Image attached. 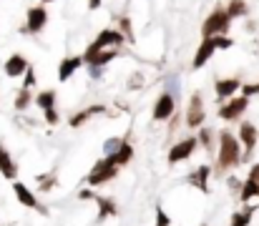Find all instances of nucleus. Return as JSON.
Masks as SVG:
<instances>
[{
    "mask_svg": "<svg viewBox=\"0 0 259 226\" xmlns=\"http://www.w3.org/2000/svg\"><path fill=\"white\" fill-rule=\"evenodd\" d=\"M33 101H35V96H33V90H31V88H18L16 101H13V108H16L18 113H23V111H25Z\"/></svg>",
    "mask_w": 259,
    "mask_h": 226,
    "instance_id": "nucleus-24",
    "label": "nucleus"
},
{
    "mask_svg": "<svg viewBox=\"0 0 259 226\" xmlns=\"http://www.w3.org/2000/svg\"><path fill=\"white\" fill-rule=\"evenodd\" d=\"M116 58H119L116 48H106V51H98V53H93L88 58H83V63L86 66H93V68H106L111 60H116Z\"/></svg>",
    "mask_w": 259,
    "mask_h": 226,
    "instance_id": "nucleus-20",
    "label": "nucleus"
},
{
    "mask_svg": "<svg viewBox=\"0 0 259 226\" xmlns=\"http://www.w3.org/2000/svg\"><path fill=\"white\" fill-rule=\"evenodd\" d=\"M247 108H249V98H247V96H234V98H229V101H224V103L219 105L217 116H219L222 121H239Z\"/></svg>",
    "mask_w": 259,
    "mask_h": 226,
    "instance_id": "nucleus-8",
    "label": "nucleus"
},
{
    "mask_svg": "<svg viewBox=\"0 0 259 226\" xmlns=\"http://www.w3.org/2000/svg\"><path fill=\"white\" fill-rule=\"evenodd\" d=\"M199 148V141H196V136H186V139L176 141L174 146L169 148V166H176V163H184V161H189L194 156V151Z\"/></svg>",
    "mask_w": 259,
    "mask_h": 226,
    "instance_id": "nucleus-7",
    "label": "nucleus"
},
{
    "mask_svg": "<svg viewBox=\"0 0 259 226\" xmlns=\"http://www.w3.org/2000/svg\"><path fill=\"white\" fill-rule=\"evenodd\" d=\"M204 121H207V111H204V96L199 93H191V98H189V105H186V113H184V123L189 126V128H194V131H199L201 126H204Z\"/></svg>",
    "mask_w": 259,
    "mask_h": 226,
    "instance_id": "nucleus-6",
    "label": "nucleus"
},
{
    "mask_svg": "<svg viewBox=\"0 0 259 226\" xmlns=\"http://www.w3.org/2000/svg\"><path fill=\"white\" fill-rule=\"evenodd\" d=\"M88 75H91L93 81H101V78H104V68H93V66H88Z\"/></svg>",
    "mask_w": 259,
    "mask_h": 226,
    "instance_id": "nucleus-38",
    "label": "nucleus"
},
{
    "mask_svg": "<svg viewBox=\"0 0 259 226\" xmlns=\"http://www.w3.org/2000/svg\"><path fill=\"white\" fill-rule=\"evenodd\" d=\"M247 178H252V181H257V184H259V163H252L249 166V176Z\"/></svg>",
    "mask_w": 259,
    "mask_h": 226,
    "instance_id": "nucleus-39",
    "label": "nucleus"
},
{
    "mask_svg": "<svg viewBox=\"0 0 259 226\" xmlns=\"http://www.w3.org/2000/svg\"><path fill=\"white\" fill-rule=\"evenodd\" d=\"M121 141H123V139H119V136L106 139V141H104V156H113V154H116L119 146H121Z\"/></svg>",
    "mask_w": 259,
    "mask_h": 226,
    "instance_id": "nucleus-30",
    "label": "nucleus"
},
{
    "mask_svg": "<svg viewBox=\"0 0 259 226\" xmlns=\"http://www.w3.org/2000/svg\"><path fill=\"white\" fill-rule=\"evenodd\" d=\"M226 13H229V18H247L249 15V5H247V0H229V5H226Z\"/></svg>",
    "mask_w": 259,
    "mask_h": 226,
    "instance_id": "nucleus-27",
    "label": "nucleus"
},
{
    "mask_svg": "<svg viewBox=\"0 0 259 226\" xmlns=\"http://www.w3.org/2000/svg\"><path fill=\"white\" fill-rule=\"evenodd\" d=\"M254 211H257V206L244 204V209H239V211H234V214H232V219H229V226H249Z\"/></svg>",
    "mask_w": 259,
    "mask_h": 226,
    "instance_id": "nucleus-22",
    "label": "nucleus"
},
{
    "mask_svg": "<svg viewBox=\"0 0 259 226\" xmlns=\"http://www.w3.org/2000/svg\"><path fill=\"white\" fill-rule=\"evenodd\" d=\"M46 25H48V8L43 5V3H38L33 8H28L25 25H20V33L23 35H38Z\"/></svg>",
    "mask_w": 259,
    "mask_h": 226,
    "instance_id": "nucleus-4",
    "label": "nucleus"
},
{
    "mask_svg": "<svg viewBox=\"0 0 259 226\" xmlns=\"http://www.w3.org/2000/svg\"><path fill=\"white\" fill-rule=\"evenodd\" d=\"M55 98H58V93L55 90H40V93L35 96V105L40 108L43 113V121H46L48 126H58L61 123V113L55 111Z\"/></svg>",
    "mask_w": 259,
    "mask_h": 226,
    "instance_id": "nucleus-5",
    "label": "nucleus"
},
{
    "mask_svg": "<svg viewBox=\"0 0 259 226\" xmlns=\"http://www.w3.org/2000/svg\"><path fill=\"white\" fill-rule=\"evenodd\" d=\"M156 226H171V216L161 206H156Z\"/></svg>",
    "mask_w": 259,
    "mask_h": 226,
    "instance_id": "nucleus-32",
    "label": "nucleus"
},
{
    "mask_svg": "<svg viewBox=\"0 0 259 226\" xmlns=\"http://www.w3.org/2000/svg\"><path fill=\"white\" fill-rule=\"evenodd\" d=\"M239 90H242V81H239V78H219L217 83H214V93H217V101H219V103L234 98Z\"/></svg>",
    "mask_w": 259,
    "mask_h": 226,
    "instance_id": "nucleus-15",
    "label": "nucleus"
},
{
    "mask_svg": "<svg viewBox=\"0 0 259 226\" xmlns=\"http://www.w3.org/2000/svg\"><path fill=\"white\" fill-rule=\"evenodd\" d=\"M259 196V184L252 178H244V184H242V191H239V201L242 204H249L252 199H257Z\"/></svg>",
    "mask_w": 259,
    "mask_h": 226,
    "instance_id": "nucleus-25",
    "label": "nucleus"
},
{
    "mask_svg": "<svg viewBox=\"0 0 259 226\" xmlns=\"http://www.w3.org/2000/svg\"><path fill=\"white\" fill-rule=\"evenodd\" d=\"M35 181H38V191H43V193H48V191H53L55 186H58V176H55V171L38 174Z\"/></svg>",
    "mask_w": 259,
    "mask_h": 226,
    "instance_id": "nucleus-26",
    "label": "nucleus"
},
{
    "mask_svg": "<svg viewBox=\"0 0 259 226\" xmlns=\"http://www.w3.org/2000/svg\"><path fill=\"white\" fill-rule=\"evenodd\" d=\"M40 3H43V5H48V3H53V0H40Z\"/></svg>",
    "mask_w": 259,
    "mask_h": 226,
    "instance_id": "nucleus-41",
    "label": "nucleus"
},
{
    "mask_svg": "<svg viewBox=\"0 0 259 226\" xmlns=\"http://www.w3.org/2000/svg\"><path fill=\"white\" fill-rule=\"evenodd\" d=\"M214 43H217V51H229V48H234V40L229 38V35H217V38H214Z\"/></svg>",
    "mask_w": 259,
    "mask_h": 226,
    "instance_id": "nucleus-31",
    "label": "nucleus"
},
{
    "mask_svg": "<svg viewBox=\"0 0 259 226\" xmlns=\"http://www.w3.org/2000/svg\"><path fill=\"white\" fill-rule=\"evenodd\" d=\"M214 139H217V136H214V131L207 128V126H201L199 133H196V141H199V146L204 151H214V148H217V146H214Z\"/></svg>",
    "mask_w": 259,
    "mask_h": 226,
    "instance_id": "nucleus-28",
    "label": "nucleus"
},
{
    "mask_svg": "<svg viewBox=\"0 0 259 226\" xmlns=\"http://www.w3.org/2000/svg\"><path fill=\"white\" fill-rule=\"evenodd\" d=\"M126 43V38H123V33L119 28H104L101 33L96 35V40H93V45L98 51H106V48H119V45H123Z\"/></svg>",
    "mask_w": 259,
    "mask_h": 226,
    "instance_id": "nucleus-12",
    "label": "nucleus"
},
{
    "mask_svg": "<svg viewBox=\"0 0 259 226\" xmlns=\"http://www.w3.org/2000/svg\"><path fill=\"white\" fill-rule=\"evenodd\" d=\"M131 158H134V146L123 139V141H121V146H119V151L113 154V161H116L119 169H123L126 163H131Z\"/></svg>",
    "mask_w": 259,
    "mask_h": 226,
    "instance_id": "nucleus-23",
    "label": "nucleus"
},
{
    "mask_svg": "<svg viewBox=\"0 0 259 226\" xmlns=\"http://www.w3.org/2000/svg\"><path fill=\"white\" fill-rule=\"evenodd\" d=\"M119 166H116V161H113V156H104V158H98L96 163H93V169H91V174H88V186H104V184H108V181H113L119 176Z\"/></svg>",
    "mask_w": 259,
    "mask_h": 226,
    "instance_id": "nucleus-3",
    "label": "nucleus"
},
{
    "mask_svg": "<svg viewBox=\"0 0 259 226\" xmlns=\"http://www.w3.org/2000/svg\"><path fill=\"white\" fill-rule=\"evenodd\" d=\"M96 206H98V216H96V221H106L108 216H116L119 214V206H116V201L113 199H108V196H101V193H96Z\"/></svg>",
    "mask_w": 259,
    "mask_h": 226,
    "instance_id": "nucleus-21",
    "label": "nucleus"
},
{
    "mask_svg": "<svg viewBox=\"0 0 259 226\" xmlns=\"http://www.w3.org/2000/svg\"><path fill=\"white\" fill-rule=\"evenodd\" d=\"M229 28H232V18H229L226 8H224V5H217V8H214L207 18H204V23H201V40L217 38V35H226Z\"/></svg>",
    "mask_w": 259,
    "mask_h": 226,
    "instance_id": "nucleus-2",
    "label": "nucleus"
},
{
    "mask_svg": "<svg viewBox=\"0 0 259 226\" xmlns=\"http://www.w3.org/2000/svg\"><path fill=\"white\" fill-rule=\"evenodd\" d=\"M217 163H214V174L217 176H224L226 171L237 169L242 163V156H244V148L239 143V139L232 133V131H219L217 136Z\"/></svg>",
    "mask_w": 259,
    "mask_h": 226,
    "instance_id": "nucleus-1",
    "label": "nucleus"
},
{
    "mask_svg": "<svg viewBox=\"0 0 259 226\" xmlns=\"http://www.w3.org/2000/svg\"><path fill=\"white\" fill-rule=\"evenodd\" d=\"M242 184H244V181H239L237 176H229V178H226V186H229V191L237 193V196H239V191H242Z\"/></svg>",
    "mask_w": 259,
    "mask_h": 226,
    "instance_id": "nucleus-35",
    "label": "nucleus"
},
{
    "mask_svg": "<svg viewBox=\"0 0 259 226\" xmlns=\"http://www.w3.org/2000/svg\"><path fill=\"white\" fill-rule=\"evenodd\" d=\"M179 121H181V113L176 111L174 116H171V118H169V133H174V131L179 128Z\"/></svg>",
    "mask_w": 259,
    "mask_h": 226,
    "instance_id": "nucleus-37",
    "label": "nucleus"
},
{
    "mask_svg": "<svg viewBox=\"0 0 259 226\" xmlns=\"http://www.w3.org/2000/svg\"><path fill=\"white\" fill-rule=\"evenodd\" d=\"M101 113H106V105L104 103H93V105H88V108H83V111H76L68 118V126L70 128H81L83 123H88L93 116H101Z\"/></svg>",
    "mask_w": 259,
    "mask_h": 226,
    "instance_id": "nucleus-17",
    "label": "nucleus"
},
{
    "mask_svg": "<svg viewBox=\"0 0 259 226\" xmlns=\"http://www.w3.org/2000/svg\"><path fill=\"white\" fill-rule=\"evenodd\" d=\"M101 5H104V0H88V10H98Z\"/></svg>",
    "mask_w": 259,
    "mask_h": 226,
    "instance_id": "nucleus-40",
    "label": "nucleus"
},
{
    "mask_svg": "<svg viewBox=\"0 0 259 226\" xmlns=\"http://www.w3.org/2000/svg\"><path fill=\"white\" fill-rule=\"evenodd\" d=\"M174 113H176V96H171L169 90H164V93L156 98V103H154L151 118L156 121V123H164V121H169Z\"/></svg>",
    "mask_w": 259,
    "mask_h": 226,
    "instance_id": "nucleus-10",
    "label": "nucleus"
},
{
    "mask_svg": "<svg viewBox=\"0 0 259 226\" xmlns=\"http://www.w3.org/2000/svg\"><path fill=\"white\" fill-rule=\"evenodd\" d=\"M78 199H81V201H93V199H96V191H91V189H81V191H78Z\"/></svg>",
    "mask_w": 259,
    "mask_h": 226,
    "instance_id": "nucleus-36",
    "label": "nucleus"
},
{
    "mask_svg": "<svg viewBox=\"0 0 259 226\" xmlns=\"http://www.w3.org/2000/svg\"><path fill=\"white\" fill-rule=\"evenodd\" d=\"M119 30L123 33L126 43H134L136 40L134 38V25H131V18H128V15H119Z\"/></svg>",
    "mask_w": 259,
    "mask_h": 226,
    "instance_id": "nucleus-29",
    "label": "nucleus"
},
{
    "mask_svg": "<svg viewBox=\"0 0 259 226\" xmlns=\"http://www.w3.org/2000/svg\"><path fill=\"white\" fill-rule=\"evenodd\" d=\"M242 96H247V98L259 96V83H242Z\"/></svg>",
    "mask_w": 259,
    "mask_h": 226,
    "instance_id": "nucleus-33",
    "label": "nucleus"
},
{
    "mask_svg": "<svg viewBox=\"0 0 259 226\" xmlns=\"http://www.w3.org/2000/svg\"><path fill=\"white\" fill-rule=\"evenodd\" d=\"M35 83H38L35 70H33V68H28V70H25V75H23V88H35Z\"/></svg>",
    "mask_w": 259,
    "mask_h": 226,
    "instance_id": "nucleus-34",
    "label": "nucleus"
},
{
    "mask_svg": "<svg viewBox=\"0 0 259 226\" xmlns=\"http://www.w3.org/2000/svg\"><path fill=\"white\" fill-rule=\"evenodd\" d=\"M237 139L244 148V156L242 161H249V156L254 154V148H257V141H259V131L254 123H249V121H244V123L239 126V133H237Z\"/></svg>",
    "mask_w": 259,
    "mask_h": 226,
    "instance_id": "nucleus-11",
    "label": "nucleus"
},
{
    "mask_svg": "<svg viewBox=\"0 0 259 226\" xmlns=\"http://www.w3.org/2000/svg\"><path fill=\"white\" fill-rule=\"evenodd\" d=\"M28 68H31V63H28V58L23 53H13L3 63V73L8 75V78H23Z\"/></svg>",
    "mask_w": 259,
    "mask_h": 226,
    "instance_id": "nucleus-14",
    "label": "nucleus"
},
{
    "mask_svg": "<svg viewBox=\"0 0 259 226\" xmlns=\"http://www.w3.org/2000/svg\"><path fill=\"white\" fill-rule=\"evenodd\" d=\"M214 174V169L211 166H207V163H201V166H196V169L186 176V184L189 186H194L196 191H204V193H209V176Z\"/></svg>",
    "mask_w": 259,
    "mask_h": 226,
    "instance_id": "nucleus-13",
    "label": "nucleus"
},
{
    "mask_svg": "<svg viewBox=\"0 0 259 226\" xmlns=\"http://www.w3.org/2000/svg\"><path fill=\"white\" fill-rule=\"evenodd\" d=\"M81 66H86V63H83V55H68V58H63L61 63H58V81L73 78V73H76Z\"/></svg>",
    "mask_w": 259,
    "mask_h": 226,
    "instance_id": "nucleus-19",
    "label": "nucleus"
},
{
    "mask_svg": "<svg viewBox=\"0 0 259 226\" xmlns=\"http://www.w3.org/2000/svg\"><path fill=\"white\" fill-rule=\"evenodd\" d=\"M0 174H3V178L8 181H18V163L13 161L10 151L0 143Z\"/></svg>",
    "mask_w": 259,
    "mask_h": 226,
    "instance_id": "nucleus-18",
    "label": "nucleus"
},
{
    "mask_svg": "<svg viewBox=\"0 0 259 226\" xmlns=\"http://www.w3.org/2000/svg\"><path fill=\"white\" fill-rule=\"evenodd\" d=\"M13 193H16V199H18V204H20V206L33 209V211H38V214L48 216V209L38 201V196H35L31 189H28V186L23 184V181H13Z\"/></svg>",
    "mask_w": 259,
    "mask_h": 226,
    "instance_id": "nucleus-9",
    "label": "nucleus"
},
{
    "mask_svg": "<svg viewBox=\"0 0 259 226\" xmlns=\"http://www.w3.org/2000/svg\"><path fill=\"white\" fill-rule=\"evenodd\" d=\"M0 226H3V224H0Z\"/></svg>",
    "mask_w": 259,
    "mask_h": 226,
    "instance_id": "nucleus-42",
    "label": "nucleus"
},
{
    "mask_svg": "<svg viewBox=\"0 0 259 226\" xmlns=\"http://www.w3.org/2000/svg\"><path fill=\"white\" fill-rule=\"evenodd\" d=\"M217 53V43H214V38H207V40H201L199 43V48H196V53H194V60H191V68L194 70H199V68H204L209 60H211V55Z\"/></svg>",
    "mask_w": 259,
    "mask_h": 226,
    "instance_id": "nucleus-16",
    "label": "nucleus"
}]
</instances>
